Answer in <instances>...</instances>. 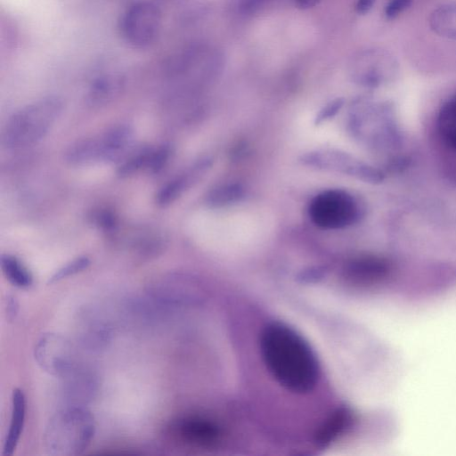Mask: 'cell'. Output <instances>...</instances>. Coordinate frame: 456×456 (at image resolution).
Instances as JSON below:
<instances>
[{"instance_id": "cell-1", "label": "cell", "mask_w": 456, "mask_h": 456, "mask_svg": "<svg viewBox=\"0 0 456 456\" xmlns=\"http://www.w3.org/2000/svg\"><path fill=\"white\" fill-rule=\"evenodd\" d=\"M263 359L274 379L294 393H307L316 385L319 365L304 338L281 322H272L262 331Z\"/></svg>"}, {"instance_id": "cell-2", "label": "cell", "mask_w": 456, "mask_h": 456, "mask_svg": "<svg viewBox=\"0 0 456 456\" xmlns=\"http://www.w3.org/2000/svg\"><path fill=\"white\" fill-rule=\"evenodd\" d=\"M93 414L81 406H69L56 412L44 434V448L53 456H77L90 445L95 434Z\"/></svg>"}, {"instance_id": "cell-3", "label": "cell", "mask_w": 456, "mask_h": 456, "mask_svg": "<svg viewBox=\"0 0 456 456\" xmlns=\"http://www.w3.org/2000/svg\"><path fill=\"white\" fill-rule=\"evenodd\" d=\"M61 109V101L49 96L17 110L4 126V144L8 148H20L41 140L59 117Z\"/></svg>"}, {"instance_id": "cell-4", "label": "cell", "mask_w": 456, "mask_h": 456, "mask_svg": "<svg viewBox=\"0 0 456 456\" xmlns=\"http://www.w3.org/2000/svg\"><path fill=\"white\" fill-rule=\"evenodd\" d=\"M133 132L126 126L113 127L106 133L77 142L68 150L67 161L74 166L100 161L120 162L132 151Z\"/></svg>"}, {"instance_id": "cell-5", "label": "cell", "mask_w": 456, "mask_h": 456, "mask_svg": "<svg viewBox=\"0 0 456 456\" xmlns=\"http://www.w3.org/2000/svg\"><path fill=\"white\" fill-rule=\"evenodd\" d=\"M162 25V14L159 8L147 1L130 5L123 13L119 30L124 41L132 48L146 49L152 45Z\"/></svg>"}, {"instance_id": "cell-6", "label": "cell", "mask_w": 456, "mask_h": 456, "mask_svg": "<svg viewBox=\"0 0 456 456\" xmlns=\"http://www.w3.org/2000/svg\"><path fill=\"white\" fill-rule=\"evenodd\" d=\"M309 214L316 225L336 229L354 223L358 209L351 195L340 190H331L317 195L313 200Z\"/></svg>"}, {"instance_id": "cell-7", "label": "cell", "mask_w": 456, "mask_h": 456, "mask_svg": "<svg viewBox=\"0 0 456 456\" xmlns=\"http://www.w3.org/2000/svg\"><path fill=\"white\" fill-rule=\"evenodd\" d=\"M34 356L41 369L54 377L64 379L77 369L74 346L56 333H45L37 340Z\"/></svg>"}, {"instance_id": "cell-8", "label": "cell", "mask_w": 456, "mask_h": 456, "mask_svg": "<svg viewBox=\"0 0 456 456\" xmlns=\"http://www.w3.org/2000/svg\"><path fill=\"white\" fill-rule=\"evenodd\" d=\"M172 429L182 442L197 446L212 445L219 437L216 426L200 417L183 418L175 423Z\"/></svg>"}, {"instance_id": "cell-9", "label": "cell", "mask_w": 456, "mask_h": 456, "mask_svg": "<svg viewBox=\"0 0 456 456\" xmlns=\"http://www.w3.org/2000/svg\"><path fill=\"white\" fill-rule=\"evenodd\" d=\"M302 161L307 165L319 168L337 171L356 177H361L364 166L353 160V159L338 151H322L305 154Z\"/></svg>"}, {"instance_id": "cell-10", "label": "cell", "mask_w": 456, "mask_h": 456, "mask_svg": "<svg viewBox=\"0 0 456 456\" xmlns=\"http://www.w3.org/2000/svg\"><path fill=\"white\" fill-rule=\"evenodd\" d=\"M26 415V400L21 389L15 388L12 395V415L9 430L3 448V455H12L20 438Z\"/></svg>"}, {"instance_id": "cell-11", "label": "cell", "mask_w": 456, "mask_h": 456, "mask_svg": "<svg viewBox=\"0 0 456 456\" xmlns=\"http://www.w3.org/2000/svg\"><path fill=\"white\" fill-rule=\"evenodd\" d=\"M208 160H203L193 166L187 173L178 176L159 191L157 202L160 206H167L175 201L187 188H189L207 170Z\"/></svg>"}, {"instance_id": "cell-12", "label": "cell", "mask_w": 456, "mask_h": 456, "mask_svg": "<svg viewBox=\"0 0 456 456\" xmlns=\"http://www.w3.org/2000/svg\"><path fill=\"white\" fill-rule=\"evenodd\" d=\"M430 29L441 37L456 41V4L434 9L428 17Z\"/></svg>"}, {"instance_id": "cell-13", "label": "cell", "mask_w": 456, "mask_h": 456, "mask_svg": "<svg viewBox=\"0 0 456 456\" xmlns=\"http://www.w3.org/2000/svg\"><path fill=\"white\" fill-rule=\"evenodd\" d=\"M352 420V412L347 408L336 411L317 432V444L322 446L329 444L351 425Z\"/></svg>"}, {"instance_id": "cell-14", "label": "cell", "mask_w": 456, "mask_h": 456, "mask_svg": "<svg viewBox=\"0 0 456 456\" xmlns=\"http://www.w3.org/2000/svg\"><path fill=\"white\" fill-rule=\"evenodd\" d=\"M436 127L443 142L456 151V96L441 107L436 118Z\"/></svg>"}, {"instance_id": "cell-15", "label": "cell", "mask_w": 456, "mask_h": 456, "mask_svg": "<svg viewBox=\"0 0 456 456\" xmlns=\"http://www.w3.org/2000/svg\"><path fill=\"white\" fill-rule=\"evenodd\" d=\"M0 265L5 278L14 287L27 289L32 285V274L16 256L4 254L1 256Z\"/></svg>"}, {"instance_id": "cell-16", "label": "cell", "mask_w": 456, "mask_h": 456, "mask_svg": "<svg viewBox=\"0 0 456 456\" xmlns=\"http://www.w3.org/2000/svg\"><path fill=\"white\" fill-rule=\"evenodd\" d=\"M92 376L78 372L77 369L64 379L65 389L69 396L74 399H86L94 389V381Z\"/></svg>"}, {"instance_id": "cell-17", "label": "cell", "mask_w": 456, "mask_h": 456, "mask_svg": "<svg viewBox=\"0 0 456 456\" xmlns=\"http://www.w3.org/2000/svg\"><path fill=\"white\" fill-rule=\"evenodd\" d=\"M119 85L112 78H102L96 81L89 93L88 100L93 105H102L110 102L118 93Z\"/></svg>"}, {"instance_id": "cell-18", "label": "cell", "mask_w": 456, "mask_h": 456, "mask_svg": "<svg viewBox=\"0 0 456 456\" xmlns=\"http://www.w3.org/2000/svg\"><path fill=\"white\" fill-rule=\"evenodd\" d=\"M243 197V189L238 184H229L216 188L208 197L211 207H222L234 203Z\"/></svg>"}, {"instance_id": "cell-19", "label": "cell", "mask_w": 456, "mask_h": 456, "mask_svg": "<svg viewBox=\"0 0 456 456\" xmlns=\"http://www.w3.org/2000/svg\"><path fill=\"white\" fill-rule=\"evenodd\" d=\"M90 265L86 256L77 257L59 268L48 280V283H53L86 270Z\"/></svg>"}, {"instance_id": "cell-20", "label": "cell", "mask_w": 456, "mask_h": 456, "mask_svg": "<svg viewBox=\"0 0 456 456\" xmlns=\"http://www.w3.org/2000/svg\"><path fill=\"white\" fill-rule=\"evenodd\" d=\"M412 0H388L385 9V16L393 20L411 6Z\"/></svg>"}, {"instance_id": "cell-21", "label": "cell", "mask_w": 456, "mask_h": 456, "mask_svg": "<svg viewBox=\"0 0 456 456\" xmlns=\"http://www.w3.org/2000/svg\"><path fill=\"white\" fill-rule=\"evenodd\" d=\"M344 101L342 98H337L329 102L317 115L315 123L319 124L323 120L332 118L341 109Z\"/></svg>"}, {"instance_id": "cell-22", "label": "cell", "mask_w": 456, "mask_h": 456, "mask_svg": "<svg viewBox=\"0 0 456 456\" xmlns=\"http://www.w3.org/2000/svg\"><path fill=\"white\" fill-rule=\"evenodd\" d=\"M267 0H237V8L242 14H252L259 10Z\"/></svg>"}, {"instance_id": "cell-23", "label": "cell", "mask_w": 456, "mask_h": 456, "mask_svg": "<svg viewBox=\"0 0 456 456\" xmlns=\"http://www.w3.org/2000/svg\"><path fill=\"white\" fill-rule=\"evenodd\" d=\"M377 0H356L354 10L359 15L367 14L374 6Z\"/></svg>"}, {"instance_id": "cell-24", "label": "cell", "mask_w": 456, "mask_h": 456, "mask_svg": "<svg viewBox=\"0 0 456 456\" xmlns=\"http://www.w3.org/2000/svg\"><path fill=\"white\" fill-rule=\"evenodd\" d=\"M18 312V303L14 297H10L8 298V304H7V313L8 315H12V317L17 314Z\"/></svg>"}, {"instance_id": "cell-25", "label": "cell", "mask_w": 456, "mask_h": 456, "mask_svg": "<svg viewBox=\"0 0 456 456\" xmlns=\"http://www.w3.org/2000/svg\"><path fill=\"white\" fill-rule=\"evenodd\" d=\"M321 0H295L297 5L301 9H310L319 4Z\"/></svg>"}]
</instances>
